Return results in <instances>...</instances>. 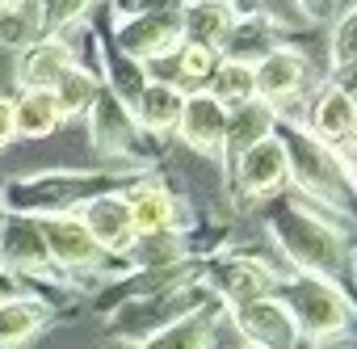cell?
<instances>
[{"instance_id":"1","label":"cell","mask_w":357,"mask_h":349,"mask_svg":"<svg viewBox=\"0 0 357 349\" xmlns=\"http://www.w3.org/2000/svg\"><path fill=\"white\" fill-rule=\"evenodd\" d=\"M265 228L273 236V244L282 248L286 265L303 278H319L328 286H336L349 303L357 290V253L349 232H340L332 219L315 215L303 202H278L273 211H265Z\"/></svg>"},{"instance_id":"2","label":"cell","mask_w":357,"mask_h":349,"mask_svg":"<svg viewBox=\"0 0 357 349\" xmlns=\"http://www.w3.org/2000/svg\"><path fill=\"white\" fill-rule=\"evenodd\" d=\"M147 172L139 168H47V172H30V177L5 181L0 186V202L13 215H76L84 202L101 198V194H118L130 190Z\"/></svg>"},{"instance_id":"3","label":"cell","mask_w":357,"mask_h":349,"mask_svg":"<svg viewBox=\"0 0 357 349\" xmlns=\"http://www.w3.org/2000/svg\"><path fill=\"white\" fill-rule=\"evenodd\" d=\"M273 139L286 151L290 164V181L319 207L336 211V215H357V186L344 177V168L336 160V151L328 143H319L303 122H294L290 114H278L273 122Z\"/></svg>"},{"instance_id":"4","label":"cell","mask_w":357,"mask_h":349,"mask_svg":"<svg viewBox=\"0 0 357 349\" xmlns=\"http://www.w3.org/2000/svg\"><path fill=\"white\" fill-rule=\"evenodd\" d=\"M38 236L55 261V269L76 282V278H109V282H122L130 274V265L122 257H109L76 215H38Z\"/></svg>"},{"instance_id":"5","label":"cell","mask_w":357,"mask_h":349,"mask_svg":"<svg viewBox=\"0 0 357 349\" xmlns=\"http://www.w3.org/2000/svg\"><path fill=\"white\" fill-rule=\"evenodd\" d=\"M278 299L290 311V320H294V328H298L303 341H336V336H344L357 324L353 303L336 286H328L319 278L286 274L282 286H278Z\"/></svg>"},{"instance_id":"6","label":"cell","mask_w":357,"mask_h":349,"mask_svg":"<svg viewBox=\"0 0 357 349\" xmlns=\"http://www.w3.org/2000/svg\"><path fill=\"white\" fill-rule=\"evenodd\" d=\"M206 303H219V299L198 278V282H185V286H172L164 295H147V299H130V303L109 307L105 328H109V336H118L126 345H143L151 332L168 328L172 320H181V315H190V311H198Z\"/></svg>"},{"instance_id":"7","label":"cell","mask_w":357,"mask_h":349,"mask_svg":"<svg viewBox=\"0 0 357 349\" xmlns=\"http://www.w3.org/2000/svg\"><path fill=\"white\" fill-rule=\"evenodd\" d=\"M84 118H89V139H93V151L97 156L114 160V168H139V172H147L151 147H147L143 131L135 126L130 110L105 84H97L93 105L84 110Z\"/></svg>"},{"instance_id":"8","label":"cell","mask_w":357,"mask_h":349,"mask_svg":"<svg viewBox=\"0 0 357 349\" xmlns=\"http://www.w3.org/2000/svg\"><path fill=\"white\" fill-rule=\"evenodd\" d=\"M282 278L286 274H278L269 261L248 257V253H211V257H202V286L227 307L278 295Z\"/></svg>"},{"instance_id":"9","label":"cell","mask_w":357,"mask_h":349,"mask_svg":"<svg viewBox=\"0 0 357 349\" xmlns=\"http://www.w3.org/2000/svg\"><path fill=\"white\" fill-rule=\"evenodd\" d=\"M286 181H290V164H286V151H282V143L273 135L265 143L248 147L227 172V190H231V198L240 207H257V202L282 194Z\"/></svg>"},{"instance_id":"10","label":"cell","mask_w":357,"mask_h":349,"mask_svg":"<svg viewBox=\"0 0 357 349\" xmlns=\"http://www.w3.org/2000/svg\"><path fill=\"white\" fill-rule=\"evenodd\" d=\"M0 269L13 274L17 282L22 278H38V282L72 286L55 269V261H51V253H47V244L38 236V223L30 215H13V211H5V228H0Z\"/></svg>"},{"instance_id":"11","label":"cell","mask_w":357,"mask_h":349,"mask_svg":"<svg viewBox=\"0 0 357 349\" xmlns=\"http://www.w3.org/2000/svg\"><path fill=\"white\" fill-rule=\"evenodd\" d=\"M114 51H122L126 59L135 64H155L164 55H172L176 47L185 43V30H181V9H168V13H147V17H130V22H114V34H109Z\"/></svg>"},{"instance_id":"12","label":"cell","mask_w":357,"mask_h":349,"mask_svg":"<svg viewBox=\"0 0 357 349\" xmlns=\"http://www.w3.org/2000/svg\"><path fill=\"white\" fill-rule=\"evenodd\" d=\"M231 311V324L240 328V336L252 345V349H303V336L290 320V311L282 307L278 295L269 299H252V303H240V307H227Z\"/></svg>"},{"instance_id":"13","label":"cell","mask_w":357,"mask_h":349,"mask_svg":"<svg viewBox=\"0 0 357 349\" xmlns=\"http://www.w3.org/2000/svg\"><path fill=\"white\" fill-rule=\"evenodd\" d=\"M307 80H311V64L298 51L278 47L273 55H265L252 68V97L273 110H286L290 101H298L307 93Z\"/></svg>"},{"instance_id":"14","label":"cell","mask_w":357,"mask_h":349,"mask_svg":"<svg viewBox=\"0 0 357 349\" xmlns=\"http://www.w3.org/2000/svg\"><path fill=\"white\" fill-rule=\"evenodd\" d=\"M223 131H227V110L206 93H185V105H181V118H176V139L185 147H194L198 156H211L219 160L223 156Z\"/></svg>"},{"instance_id":"15","label":"cell","mask_w":357,"mask_h":349,"mask_svg":"<svg viewBox=\"0 0 357 349\" xmlns=\"http://www.w3.org/2000/svg\"><path fill=\"white\" fill-rule=\"evenodd\" d=\"M80 68V55L72 43L63 38H34L30 47L17 51V84L22 89H43V93H55V84Z\"/></svg>"},{"instance_id":"16","label":"cell","mask_w":357,"mask_h":349,"mask_svg":"<svg viewBox=\"0 0 357 349\" xmlns=\"http://www.w3.org/2000/svg\"><path fill=\"white\" fill-rule=\"evenodd\" d=\"M122 198H126V207H130L135 240H139V236H155V232H176V228L185 232V223H181V202L164 190V181L139 177L130 190H122Z\"/></svg>"},{"instance_id":"17","label":"cell","mask_w":357,"mask_h":349,"mask_svg":"<svg viewBox=\"0 0 357 349\" xmlns=\"http://www.w3.org/2000/svg\"><path fill=\"white\" fill-rule=\"evenodd\" d=\"M76 219L84 223V232H89L109 257H126V248L135 244V223H130V207H126L122 190L84 202V207L76 211Z\"/></svg>"},{"instance_id":"18","label":"cell","mask_w":357,"mask_h":349,"mask_svg":"<svg viewBox=\"0 0 357 349\" xmlns=\"http://www.w3.org/2000/svg\"><path fill=\"white\" fill-rule=\"evenodd\" d=\"M273 122H278V110L265 105V101H257V97L244 101V105H231V110H227V131H223V156H219L223 172H231V164H236L248 147L265 143V139L273 135Z\"/></svg>"},{"instance_id":"19","label":"cell","mask_w":357,"mask_h":349,"mask_svg":"<svg viewBox=\"0 0 357 349\" xmlns=\"http://www.w3.org/2000/svg\"><path fill=\"white\" fill-rule=\"evenodd\" d=\"M282 47V30H278V22L273 17H240L236 26H231V34L223 38V47H219V59H227V64H244V68H257L265 55H273Z\"/></svg>"},{"instance_id":"20","label":"cell","mask_w":357,"mask_h":349,"mask_svg":"<svg viewBox=\"0 0 357 349\" xmlns=\"http://www.w3.org/2000/svg\"><path fill=\"white\" fill-rule=\"evenodd\" d=\"M51 303L43 295H9L0 299V349H22L51 324Z\"/></svg>"},{"instance_id":"21","label":"cell","mask_w":357,"mask_h":349,"mask_svg":"<svg viewBox=\"0 0 357 349\" xmlns=\"http://www.w3.org/2000/svg\"><path fill=\"white\" fill-rule=\"evenodd\" d=\"M219 311H223V303H206L181 320H172L168 328L151 332L139 349H211L215 328H219Z\"/></svg>"},{"instance_id":"22","label":"cell","mask_w":357,"mask_h":349,"mask_svg":"<svg viewBox=\"0 0 357 349\" xmlns=\"http://www.w3.org/2000/svg\"><path fill=\"white\" fill-rule=\"evenodd\" d=\"M181 105H185V93H176L172 84H160V80H147V89L139 93V101L130 105V118L143 135H155V139H168L176 131V118H181Z\"/></svg>"},{"instance_id":"23","label":"cell","mask_w":357,"mask_h":349,"mask_svg":"<svg viewBox=\"0 0 357 349\" xmlns=\"http://www.w3.org/2000/svg\"><path fill=\"white\" fill-rule=\"evenodd\" d=\"M353 131H357V105L344 93H336L332 84H324L311 97V135L328 147H340Z\"/></svg>"},{"instance_id":"24","label":"cell","mask_w":357,"mask_h":349,"mask_svg":"<svg viewBox=\"0 0 357 349\" xmlns=\"http://www.w3.org/2000/svg\"><path fill=\"white\" fill-rule=\"evenodd\" d=\"M231 26H236V13L227 9V0H185V5H181L185 43H198V47L219 51L223 38L231 34Z\"/></svg>"},{"instance_id":"25","label":"cell","mask_w":357,"mask_h":349,"mask_svg":"<svg viewBox=\"0 0 357 349\" xmlns=\"http://www.w3.org/2000/svg\"><path fill=\"white\" fill-rule=\"evenodd\" d=\"M59 126H63V114L55 105V93L22 89L13 97V135H22V139H47Z\"/></svg>"},{"instance_id":"26","label":"cell","mask_w":357,"mask_h":349,"mask_svg":"<svg viewBox=\"0 0 357 349\" xmlns=\"http://www.w3.org/2000/svg\"><path fill=\"white\" fill-rule=\"evenodd\" d=\"M190 244H185V232L176 228V232H155V236H139L130 248H126V265L130 269H172V265H181L190 261Z\"/></svg>"},{"instance_id":"27","label":"cell","mask_w":357,"mask_h":349,"mask_svg":"<svg viewBox=\"0 0 357 349\" xmlns=\"http://www.w3.org/2000/svg\"><path fill=\"white\" fill-rule=\"evenodd\" d=\"M101 68H105V72H97V80L130 110V105L139 101V93L147 89V68L135 64V59H126L122 51H114L109 38H101Z\"/></svg>"},{"instance_id":"28","label":"cell","mask_w":357,"mask_h":349,"mask_svg":"<svg viewBox=\"0 0 357 349\" xmlns=\"http://www.w3.org/2000/svg\"><path fill=\"white\" fill-rule=\"evenodd\" d=\"M101 0H43L34 22H38V38H59L63 30H72L76 22H84Z\"/></svg>"},{"instance_id":"29","label":"cell","mask_w":357,"mask_h":349,"mask_svg":"<svg viewBox=\"0 0 357 349\" xmlns=\"http://www.w3.org/2000/svg\"><path fill=\"white\" fill-rule=\"evenodd\" d=\"M206 93H211V97H215V101H219L223 110H231V105H244V101H252V68L219 59L215 76L206 80Z\"/></svg>"},{"instance_id":"30","label":"cell","mask_w":357,"mask_h":349,"mask_svg":"<svg viewBox=\"0 0 357 349\" xmlns=\"http://www.w3.org/2000/svg\"><path fill=\"white\" fill-rule=\"evenodd\" d=\"M97 72L93 68H76V72H68L59 84H55V105H59V114L63 118H80L89 105H93V93H97Z\"/></svg>"},{"instance_id":"31","label":"cell","mask_w":357,"mask_h":349,"mask_svg":"<svg viewBox=\"0 0 357 349\" xmlns=\"http://www.w3.org/2000/svg\"><path fill=\"white\" fill-rule=\"evenodd\" d=\"M38 38V22H34V13L30 9H5L0 13V47H13V51H22V47H30Z\"/></svg>"},{"instance_id":"32","label":"cell","mask_w":357,"mask_h":349,"mask_svg":"<svg viewBox=\"0 0 357 349\" xmlns=\"http://www.w3.org/2000/svg\"><path fill=\"white\" fill-rule=\"evenodd\" d=\"M344 64H357V5L332 30V68H344Z\"/></svg>"},{"instance_id":"33","label":"cell","mask_w":357,"mask_h":349,"mask_svg":"<svg viewBox=\"0 0 357 349\" xmlns=\"http://www.w3.org/2000/svg\"><path fill=\"white\" fill-rule=\"evenodd\" d=\"M185 0H109V17L114 22H130V17H147V13H168L181 9Z\"/></svg>"},{"instance_id":"34","label":"cell","mask_w":357,"mask_h":349,"mask_svg":"<svg viewBox=\"0 0 357 349\" xmlns=\"http://www.w3.org/2000/svg\"><path fill=\"white\" fill-rule=\"evenodd\" d=\"M328 84L336 89V93H344L353 105H357V64H344V68H332V76H328Z\"/></svg>"},{"instance_id":"35","label":"cell","mask_w":357,"mask_h":349,"mask_svg":"<svg viewBox=\"0 0 357 349\" xmlns=\"http://www.w3.org/2000/svg\"><path fill=\"white\" fill-rule=\"evenodd\" d=\"M294 5L303 9V22H324V17H332V13H336L340 0H294Z\"/></svg>"},{"instance_id":"36","label":"cell","mask_w":357,"mask_h":349,"mask_svg":"<svg viewBox=\"0 0 357 349\" xmlns=\"http://www.w3.org/2000/svg\"><path fill=\"white\" fill-rule=\"evenodd\" d=\"M336 160H340V168H344V177L357 186V131L340 143V156H336Z\"/></svg>"},{"instance_id":"37","label":"cell","mask_w":357,"mask_h":349,"mask_svg":"<svg viewBox=\"0 0 357 349\" xmlns=\"http://www.w3.org/2000/svg\"><path fill=\"white\" fill-rule=\"evenodd\" d=\"M13 139H17V135H13V97L0 93V151H5Z\"/></svg>"},{"instance_id":"38","label":"cell","mask_w":357,"mask_h":349,"mask_svg":"<svg viewBox=\"0 0 357 349\" xmlns=\"http://www.w3.org/2000/svg\"><path fill=\"white\" fill-rule=\"evenodd\" d=\"M227 9L236 13V22L240 17H261L265 13V0H227Z\"/></svg>"},{"instance_id":"39","label":"cell","mask_w":357,"mask_h":349,"mask_svg":"<svg viewBox=\"0 0 357 349\" xmlns=\"http://www.w3.org/2000/svg\"><path fill=\"white\" fill-rule=\"evenodd\" d=\"M9 295H26V282H17L13 274L0 269V299H9Z\"/></svg>"},{"instance_id":"40","label":"cell","mask_w":357,"mask_h":349,"mask_svg":"<svg viewBox=\"0 0 357 349\" xmlns=\"http://www.w3.org/2000/svg\"><path fill=\"white\" fill-rule=\"evenodd\" d=\"M9 5H13V9H26V0H9Z\"/></svg>"},{"instance_id":"41","label":"cell","mask_w":357,"mask_h":349,"mask_svg":"<svg viewBox=\"0 0 357 349\" xmlns=\"http://www.w3.org/2000/svg\"><path fill=\"white\" fill-rule=\"evenodd\" d=\"M0 228H5V202H0Z\"/></svg>"},{"instance_id":"42","label":"cell","mask_w":357,"mask_h":349,"mask_svg":"<svg viewBox=\"0 0 357 349\" xmlns=\"http://www.w3.org/2000/svg\"><path fill=\"white\" fill-rule=\"evenodd\" d=\"M5 9H9V0H0V13H5Z\"/></svg>"},{"instance_id":"43","label":"cell","mask_w":357,"mask_h":349,"mask_svg":"<svg viewBox=\"0 0 357 349\" xmlns=\"http://www.w3.org/2000/svg\"><path fill=\"white\" fill-rule=\"evenodd\" d=\"M244 349H252V345H244Z\"/></svg>"}]
</instances>
